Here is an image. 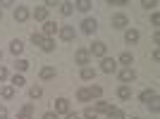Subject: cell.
<instances>
[{
	"label": "cell",
	"instance_id": "obj_9",
	"mask_svg": "<svg viewBox=\"0 0 160 119\" xmlns=\"http://www.w3.org/2000/svg\"><path fill=\"white\" fill-rule=\"evenodd\" d=\"M60 38L65 40V43H72L74 38H77V31H74V26H60Z\"/></svg>",
	"mask_w": 160,
	"mask_h": 119
},
{
	"label": "cell",
	"instance_id": "obj_31",
	"mask_svg": "<svg viewBox=\"0 0 160 119\" xmlns=\"http://www.w3.org/2000/svg\"><path fill=\"white\" fill-rule=\"evenodd\" d=\"M158 102H160V100L158 98H153V100H151V102H148V110H151V112H158V110H160V105H158Z\"/></svg>",
	"mask_w": 160,
	"mask_h": 119
},
{
	"label": "cell",
	"instance_id": "obj_19",
	"mask_svg": "<svg viewBox=\"0 0 160 119\" xmlns=\"http://www.w3.org/2000/svg\"><path fill=\"white\" fill-rule=\"evenodd\" d=\"M110 107H112V105H110V102H105V100H98V102H96V105H93V110H96V112H105L108 114V110H110Z\"/></svg>",
	"mask_w": 160,
	"mask_h": 119
},
{
	"label": "cell",
	"instance_id": "obj_20",
	"mask_svg": "<svg viewBox=\"0 0 160 119\" xmlns=\"http://www.w3.org/2000/svg\"><path fill=\"white\" fill-rule=\"evenodd\" d=\"M77 100H79V102H88V100H91L88 88H79V91H77Z\"/></svg>",
	"mask_w": 160,
	"mask_h": 119
},
{
	"label": "cell",
	"instance_id": "obj_37",
	"mask_svg": "<svg viewBox=\"0 0 160 119\" xmlns=\"http://www.w3.org/2000/svg\"><path fill=\"white\" fill-rule=\"evenodd\" d=\"M129 0H108V5H127Z\"/></svg>",
	"mask_w": 160,
	"mask_h": 119
},
{
	"label": "cell",
	"instance_id": "obj_25",
	"mask_svg": "<svg viewBox=\"0 0 160 119\" xmlns=\"http://www.w3.org/2000/svg\"><path fill=\"white\" fill-rule=\"evenodd\" d=\"M41 50H43V53H53V50H55V40L46 38V40H43V45H41Z\"/></svg>",
	"mask_w": 160,
	"mask_h": 119
},
{
	"label": "cell",
	"instance_id": "obj_12",
	"mask_svg": "<svg viewBox=\"0 0 160 119\" xmlns=\"http://www.w3.org/2000/svg\"><path fill=\"white\" fill-rule=\"evenodd\" d=\"M55 76H58V69H55L53 64H46L41 69V79L43 81H50V79H55Z\"/></svg>",
	"mask_w": 160,
	"mask_h": 119
},
{
	"label": "cell",
	"instance_id": "obj_13",
	"mask_svg": "<svg viewBox=\"0 0 160 119\" xmlns=\"http://www.w3.org/2000/svg\"><path fill=\"white\" fill-rule=\"evenodd\" d=\"M117 98H120V100H132V86L122 83V86L117 88Z\"/></svg>",
	"mask_w": 160,
	"mask_h": 119
},
{
	"label": "cell",
	"instance_id": "obj_34",
	"mask_svg": "<svg viewBox=\"0 0 160 119\" xmlns=\"http://www.w3.org/2000/svg\"><path fill=\"white\" fill-rule=\"evenodd\" d=\"M0 119H10V112H7L5 105H0Z\"/></svg>",
	"mask_w": 160,
	"mask_h": 119
},
{
	"label": "cell",
	"instance_id": "obj_23",
	"mask_svg": "<svg viewBox=\"0 0 160 119\" xmlns=\"http://www.w3.org/2000/svg\"><path fill=\"white\" fill-rule=\"evenodd\" d=\"M60 7V12L65 14V17H69V14L74 12V2H62V5H58Z\"/></svg>",
	"mask_w": 160,
	"mask_h": 119
},
{
	"label": "cell",
	"instance_id": "obj_16",
	"mask_svg": "<svg viewBox=\"0 0 160 119\" xmlns=\"http://www.w3.org/2000/svg\"><path fill=\"white\" fill-rule=\"evenodd\" d=\"M153 98H158V93H155L153 88H146V91L139 95V100H141V102H146V105H148V102H151Z\"/></svg>",
	"mask_w": 160,
	"mask_h": 119
},
{
	"label": "cell",
	"instance_id": "obj_35",
	"mask_svg": "<svg viewBox=\"0 0 160 119\" xmlns=\"http://www.w3.org/2000/svg\"><path fill=\"white\" fill-rule=\"evenodd\" d=\"M151 24H153V26H158V24H160V14H158V12L151 14Z\"/></svg>",
	"mask_w": 160,
	"mask_h": 119
},
{
	"label": "cell",
	"instance_id": "obj_43",
	"mask_svg": "<svg viewBox=\"0 0 160 119\" xmlns=\"http://www.w3.org/2000/svg\"><path fill=\"white\" fill-rule=\"evenodd\" d=\"M0 19H2V10H0Z\"/></svg>",
	"mask_w": 160,
	"mask_h": 119
},
{
	"label": "cell",
	"instance_id": "obj_8",
	"mask_svg": "<svg viewBox=\"0 0 160 119\" xmlns=\"http://www.w3.org/2000/svg\"><path fill=\"white\" fill-rule=\"evenodd\" d=\"M60 31V24H55V21H43V36H46V38H53L55 33Z\"/></svg>",
	"mask_w": 160,
	"mask_h": 119
},
{
	"label": "cell",
	"instance_id": "obj_4",
	"mask_svg": "<svg viewBox=\"0 0 160 119\" xmlns=\"http://www.w3.org/2000/svg\"><path fill=\"white\" fill-rule=\"evenodd\" d=\"M74 62H77V64H81V67H88V62H91V55H88L86 48H79V50L74 53Z\"/></svg>",
	"mask_w": 160,
	"mask_h": 119
},
{
	"label": "cell",
	"instance_id": "obj_14",
	"mask_svg": "<svg viewBox=\"0 0 160 119\" xmlns=\"http://www.w3.org/2000/svg\"><path fill=\"white\" fill-rule=\"evenodd\" d=\"M31 17L36 21H48V10H46V7H36V10L31 12Z\"/></svg>",
	"mask_w": 160,
	"mask_h": 119
},
{
	"label": "cell",
	"instance_id": "obj_29",
	"mask_svg": "<svg viewBox=\"0 0 160 119\" xmlns=\"http://www.w3.org/2000/svg\"><path fill=\"white\" fill-rule=\"evenodd\" d=\"M88 93H91V100H98L100 98V95H103V88H100V86H91V88H88Z\"/></svg>",
	"mask_w": 160,
	"mask_h": 119
},
{
	"label": "cell",
	"instance_id": "obj_6",
	"mask_svg": "<svg viewBox=\"0 0 160 119\" xmlns=\"http://www.w3.org/2000/svg\"><path fill=\"white\" fill-rule=\"evenodd\" d=\"M120 81H122V83H127V86L134 83V81H136V72H134L132 67H124V69L120 72Z\"/></svg>",
	"mask_w": 160,
	"mask_h": 119
},
{
	"label": "cell",
	"instance_id": "obj_39",
	"mask_svg": "<svg viewBox=\"0 0 160 119\" xmlns=\"http://www.w3.org/2000/svg\"><path fill=\"white\" fill-rule=\"evenodd\" d=\"M22 112H29V114H31L33 112V105H31V102H27V105L22 107Z\"/></svg>",
	"mask_w": 160,
	"mask_h": 119
},
{
	"label": "cell",
	"instance_id": "obj_27",
	"mask_svg": "<svg viewBox=\"0 0 160 119\" xmlns=\"http://www.w3.org/2000/svg\"><path fill=\"white\" fill-rule=\"evenodd\" d=\"M0 95H2L5 100H12V98H14V88H12V86H5V88H0Z\"/></svg>",
	"mask_w": 160,
	"mask_h": 119
},
{
	"label": "cell",
	"instance_id": "obj_3",
	"mask_svg": "<svg viewBox=\"0 0 160 119\" xmlns=\"http://www.w3.org/2000/svg\"><path fill=\"white\" fill-rule=\"evenodd\" d=\"M67 112H72L69 100H67V98H58V100H55V114L60 117V114H67Z\"/></svg>",
	"mask_w": 160,
	"mask_h": 119
},
{
	"label": "cell",
	"instance_id": "obj_10",
	"mask_svg": "<svg viewBox=\"0 0 160 119\" xmlns=\"http://www.w3.org/2000/svg\"><path fill=\"white\" fill-rule=\"evenodd\" d=\"M139 38H141L139 29H127V31H124V43H129V45H136Z\"/></svg>",
	"mask_w": 160,
	"mask_h": 119
},
{
	"label": "cell",
	"instance_id": "obj_18",
	"mask_svg": "<svg viewBox=\"0 0 160 119\" xmlns=\"http://www.w3.org/2000/svg\"><path fill=\"white\" fill-rule=\"evenodd\" d=\"M108 119H127V114L122 112L120 107H110L108 110Z\"/></svg>",
	"mask_w": 160,
	"mask_h": 119
},
{
	"label": "cell",
	"instance_id": "obj_1",
	"mask_svg": "<svg viewBox=\"0 0 160 119\" xmlns=\"http://www.w3.org/2000/svg\"><path fill=\"white\" fill-rule=\"evenodd\" d=\"M88 55H93V57H100V60L108 57V45L103 43V40H96L93 45L88 48Z\"/></svg>",
	"mask_w": 160,
	"mask_h": 119
},
{
	"label": "cell",
	"instance_id": "obj_42",
	"mask_svg": "<svg viewBox=\"0 0 160 119\" xmlns=\"http://www.w3.org/2000/svg\"><path fill=\"white\" fill-rule=\"evenodd\" d=\"M65 119H79V114H77V112H67Z\"/></svg>",
	"mask_w": 160,
	"mask_h": 119
},
{
	"label": "cell",
	"instance_id": "obj_41",
	"mask_svg": "<svg viewBox=\"0 0 160 119\" xmlns=\"http://www.w3.org/2000/svg\"><path fill=\"white\" fill-rule=\"evenodd\" d=\"M17 119H33V117L29 112H19V114H17Z\"/></svg>",
	"mask_w": 160,
	"mask_h": 119
},
{
	"label": "cell",
	"instance_id": "obj_17",
	"mask_svg": "<svg viewBox=\"0 0 160 119\" xmlns=\"http://www.w3.org/2000/svg\"><path fill=\"white\" fill-rule=\"evenodd\" d=\"M81 79L84 81H93L96 79V69L93 67H81Z\"/></svg>",
	"mask_w": 160,
	"mask_h": 119
},
{
	"label": "cell",
	"instance_id": "obj_45",
	"mask_svg": "<svg viewBox=\"0 0 160 119\" xmlns=\"http://www.w3.org/2000/svg\"><path fill=\"white\" fill-rule=\"evenodd\" d=\"M0 57H2V53H0Z\"/></svg>",
	"mask_w": 160,
	"mask_h": 119
},
{
	"label": "cell",
	"instance_id": "obj_15",
	"mask_svg": "<svg viewBox=\"0 0 160 119\" xmlns=\"http://www.w3.org/2000/svg\"><path fill=\"white\" fill-rule=\"evenodd\" d=\"M10 53H12L14 57H17V55H22V53H24V43H22L19 38L12 40V43H10Z\"/></svg>",
	"mask_w": 160,
	"mask_h": 119
},
{
	"label": "cell",
	"instance_id": "obj_30",
	"mask_svg": "<svg viewBox=\"0 0 160 119\" xmlns=\"http://www.w3.org/2000/svg\"><path fill=\"white\" fill-rule=\"evenodd\" d=\"M84 119H98V112H96L93 107H86L84 110Z\"/></svg>",
	"mask_w": 160,
	"mask_h": 119
},
{
	"label": "cell",
	"instance_id": "obj_44",
	"mask_svg": "<svg viewBox=\"0 0 160 119\" xmlns=\"http://www.w3.org/2000/svg\"><path fill=\"white\" fill-rule=\"evenodd\" d=\"M132 119H139V117H132Z\"/></svg>",
	"mask_w": 160,
	"mask_h": 119
},
{
	"label": "cell",
	"instance_id": "obj_36",
	"mask_svg": "<svg viewBox=\"0 0 160 119\" xmlns=\"http://www.w3.org/2000/svg\"><path fill=\"white\" fill-rule=\"evenodd\" d=\"M41 119H60V117H58L55 112H43V117H41Z\"/></svg>",
	"mask_w": 160,
	"mask_h": 119
},
{
	"label": "cell",
	"instance_id": "obj_26",
	"mask_svg": "<svg viewBox=\"0 0 160 119\" xmlns=\"http://www.w3.org/2000/svg\"><path fill=\"white\" fill-rule=\"evenodd\" d=\"M10 81H12V88H22V86H24V83H27L22 74H14V76H12V79H10Z\"/></svg>",
	"mask_w": 160,
	"mask_h": 119
},
{
	"label": "cell",
	"instance_id": "obj_38",
	"mask_svg": "<svg viewBox=\"0 0 160 119\" xmlns=\"http://www.w3.org/2000/svg\"><path fill=\"white\" fill-rule=\"evenodd\" d=\"M5 79H7V69L0 64V81H5Z\"/></svg>",
	"mask_w": 160,
	"mask_h": 119
},
{
	"label": "cell",
	"instance_id": "obj_32",
	"mask_svg": "<svg viewBox=\"0 0 160 119\" xmlns=\"http://www.w3.org/2000/svg\"><path fill=\"white\" fill-rule=\"evenodd\" d=\"M14 67H17L19 72H27V69H29V62H27V60H17V64H14Z\"/></svg>",
	"mask_w": 160,
	"mask_h": 119
},
{
	"label": "cell",
	"instance_id": "obj_40",
	"mask_svg": "<svg viewBox=\"0 0 160 119\" xmlns=\"http://www.w3.org/2000/svg\"><path fill=\"white\" fill-rule=\"evenodd\" d=\"M12 5H14L12 0H2V2H0V10H2V7H12Z\"/></svg>",
	"mask_w": 160,
	"mask_h": 119
},
{
	"label": "cell",
	"instance_id": "obj_22",
	"mask_svg": "<svg viewBox=\"0 0 160 119\" xmlns=\"http://www.w3.org/2000/svg\"><path fill=\"white\" fill-rule=\"evenodd\" d=\"M120 64L132 67V64H134V55H132V53H122V55H120Z\"/></svg>",
	"mask_w": 160,
	"mask_h": 119
},
{
	"label": "cell",
	"instance_id": "obj_24",
	"mask_svg": "<svg viewBox=\"0 0 160 119\" xmlns=\"http://www.w3.org/2000/svg\"><path fill=\"white\" fill-rule=\"evenodd\" d=\"M43 40H46V36H43L41 31H33L31 33V43H33V45H43Z\"/></svg>",
	"mask_w": 160,
	"mask_h": 119
},
{
	"label": "cell",
	"instance_id": "obj_33",
	"mask_svg": "<svg viewBox=\"0 0 160 119\" xmlns=\"http://www.w3.org/2000/svg\"><path fill=\"white\" fill-rule=\"evenodd\" d=\"M141 7H146V10H155V7H158V2H155V0H143V2H141Z\"/></svg>",
	"mask_w": 160,
	"mask_h": 119
},
{
	"label": "cell",
	"instance_id": "obj_2",
	"mask_svg": "<svg viewBox=\"0 0 160 119\" xmlns=\"http://www.w3.org/2000/svg\"><path fill=\"white\" fill-rule=\"evenodd\" d=\"M31 17V10H29L27 5H17L14 7V21H19V24H24V21Z\"/></svg>",
	"mask_w": 160,
	"mask_h": 119
},
{
	"label": "cell",
	"instance_id": "obj_21",
	"mask_svg": "<svg viewBox=\"0 0 160 119\" xmlns=\"http://www.w3.org/2000/svg\"><path fill=\"white\" fill-rule=\"evenodd\" d=\"M91 2H88V0H79V2H74V10H79V12H88V10H91Z\"/></svg>",
	"mask_w": 160,
	"mask_h": 119
},
{
	"label": "cell",
	"instance_id": "obj_11",
	"mask_svg": "<svg viewBox=\"0 0 160 119\" xmlns=\"http://www.w3.org/2000/svg\"><path fill=\"white\" fill-rule=\"evenodd\" d=\"M81 31L88 33V36H91V33H96V31H98V21L91 19V17H88V19H84V21H81Z\"/></svg>",
	"mask_w": 160,
	"mask_h": 119
},
{
	"label": "cell",
	"instance_id": "obj_7",
	"mask_svg": "<svg viewBox=\"0 0 160 119\" xmlns=\"http://www.w3.org/2000/svg\"><path fill=\"white\" fill-rule=\"evenodd\" d=\"M115 69H117V60H112V57H103V60H100V72L112 74Z\"/></svg>",
	"mask_w": 160,
	"mask_h": 119
},
{
	"label": "cell",
	"instance_id": "obj_5",
	"mask_svg": "<svg viewBox=\"0 0 160 119\" xmlns=\"http://www.w3.org/2000/svg\"><path fill=\"white\" fill-rule=\"evenodd\" d=\"M110 24H112V29H127L129 26V17L127 14H112V19H110Z\"/></svg>",
	"mask_w": 160,
	"mask_h": 119
},
{
	"label": "cell",
	"instance_id": "obj_28",
	"mask_svg": "<svg viewBox=\"0 0 160 119\" xmlns=\"http://www.w3.org/2000/svg\"><path fill=\"white\" fill-rule=\"evenodd\" d=\"M41 95H43V88H41V86H31V88H29V98L36 100V98H41Z\"/></svg>",
	"mask_w": 160,
	"mask_h": 119
}]
</instances>
